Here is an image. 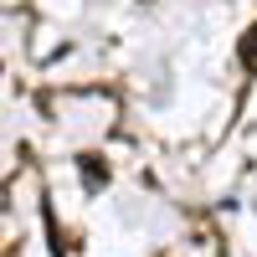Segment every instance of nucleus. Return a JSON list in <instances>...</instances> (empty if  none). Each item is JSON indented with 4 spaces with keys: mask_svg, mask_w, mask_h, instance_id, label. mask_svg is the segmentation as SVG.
Wrapping results in <instances>:
<instances>
[{
    "mask_svg": "<svg viewBox=\"0 0 257 257\" xmlns=\"http://www.w3.org/2000/svg\"><path fill=\"white\" fill-rule=\"evenodd\" d=\"M242 57H247V62H257V26H252V31H247V41H242Z\"/></svg>",
    "mask_w": 257,
    "mask_h": 257,
    "instance_id": "1",
    "label": "nucleus"
}]
</instances>
